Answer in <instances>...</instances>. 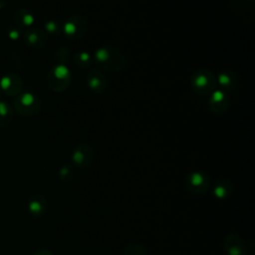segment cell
<instances>
[{"mask_svg":"<svg viewBox=\"0 0 255 255\" xmlns=\"http://www.w3.org/2000/svg\"><path fill=\"white\" fill-rule=\"evenodd\" d=\"M17 114L22 117H32L41 110V100L32 93H21L13 102Z\"/></svg>","mask_w":255,"mask_h":255,"instance_id":"obj_4","label":"cell"},{"mask_svg":"<svg viewBox=\"0 0 255 255\" xmlns=\"http://www.w3.org/2000/svg\"><path fill=\"white\" fill-rule=\"evenodd\" d=\"M224 249L227 255H247V248L243 240L235 234H229L224 239Z\"/></svg>","mask_w":255,"mask_h":255,"instance_id":"obj_12","label":"cell"},{"mask_svg":"<svg viewBox=\"0 0 255 255\" xmlns=\"http://www.w3.org/2000/svg\"><path fill=\"white\" fill-rule=\"evenodd\" d=\"M191 89L202 96L213 93L217 86L215 74L206 68L195 70L190 76Z\"/></svg>","mask_w":255,"mask_h":255,"instance_id":"obj_2","label":"cell"},{"mask_svg":"<svg viewBox=\"0 0 255 255\" xmlns=\"http://www.w3.org/2000/svg\"><path fill=\"white\" fill-rule=\"evenodd\" d=\"M216 80L217 85H219V87L221 88V91L225 93L233 91L237 86V77L230 70H225L221 72L216 78Z\"/></svg>","mask_w":255,"mask_h":255,"instance_id":"obj_13","label":"cell"},{"mask_svg":"<svg viewBox=\"0 0 255 255\" xmlns=\"http://www.w3.org/2000/svg\"><path fill=\"white\" fill-rule=\"evenodd\" d=\"M45 30L48 34L52 36H58L62 31V27L60 26L59 22L55 20H50L45 23Z\"/></svg>","mask_w":255,"mask_h":255,"instance_id":"obj_20","label":"cell"},{"mask_svg":"<svg viewBox=\"0 0 255 255\" xmlns=\"http://www.w3.org/2000/svg\"><path fill=\"white\" fill-rule=\"evenodd\" d=\"M96 65L104 71L118 73L126 66V59L121 50L113 46H103L94 53Z\"/></svg>","mask_w":255,"mask_h":255,"instance_id":"obj_1","label":"cell"},{"mask_svg":"<svg viewBox=\"0 0 255 255\" xmlns=\"http://www.w3.org/2000/svg\"><path fill=\"white\" fill-rule=\"evenodd\" d=\"M230 104L229 97L227 93L216 90L213 93H211L210 98L208 100V108L210 112L214 115H221L226 112L228 109V106Z\"/></svg>","mask_w":255,"mask_h":255,"instance_id":"obj_8","label":"cell"},{"mask_svg":"<svg viewBox=\"0 0 255 255\" xmlns=\"http://www.w3.org/2000/svg\"><path fill=\"white\" fill-rule=\"evenodd\" d=\"M231 192H232V185L226 180L218 181L213 189V193L218 199L226 198Z\"/></svg>","mask_w":255,"mask_h":255,"instance_id":"obj_18","label":"cell"},{"mask_svg":"<svg viewBox=\"0 0 255 255\" xmlns=\"http://www.w3.org/2000/svg\"><path fill=\"white\" fill-rule=\"evenodd\" d=\"M1 90L2 92L9 97L18 96L21 94L23 83L19 76L16 74H7L1 80Z\"/></svg>","mask_w":255,"mask_h":255,"instance_id":"obj_9","label":"cell"},{"mask_svg":"<svg viewBox=\"0 0 255 255\" xmlns=\"http://www.w3.org/2000/svg\"><path fill=\"white\" fill-rule=\"evenodd\" d=\"M35 255H52V253L46 249H41L35 253Z\"/></svg>","mask_w":255,"mask_h":255,"instance_id":"obj_24","label":"cell"},{"mask_svg":"<svg viewBox=\"0 0 255 255\" xmlns=\"http://www.w3.org/2000/svg\"><path fill=\"white\" fill-rule=\"evenodd\" d=\"M72 82L71 71L65 65H57L51 68L47 76V83L50 89L56 93L67 90Z\"/></svg>","mask_w":255,"mask_h":255,"instance_id":"obj_3","label":"cell"},{"mask_svg":"<svg viewBox=\"0 0 255 255\" xmlns=\"http://www.w3.org/2000/svg\"><path fill=\"white\" fill-rule=\"evenodd\" d=\"M185 185L189 191L196 194H201L208 189L209 178L201 171H192L186 175Z\"/></svg>","mask_w":255,"mask_h":255,"instance_id":"obj_6","label":"cell"},{"mask_svg":"<svg viewBox=\"0 0 255 255\" xmlns=\"http://www.w3.org/2000/svg\"><path fill=\"white\" fill-rule=\"evenodd\" d=\"M14 21L18 28H30L34 23V16L29 10L21 8L14 13Z\"/></svg>","mask_w":255,"mask_h":255,"instance_id":"obj_15","label":"cell"},{"mask_svg":"<svg viewBox=\"0 0 255 255\" xmlns=\"http://www.w3.org/2000/svg\"><path fill=\"white\" fill-rule=\"evenodd\" d=\"M20 36V31L18 29V27H13V28H10V31H9V37L13 40L19 38Z\"/></svg>","mask_w":255,"mask_h":255,"instance_id":"obj_23","label":"cell"},{"mask_svg":"<svg viewBox=\"0 0 255 255\" xmlns=\"http://www.w3.org/2000/svg\"><path fill=\"white\" fill-rule=\"evenodd\" d=\"M94 157V151L92 147L88 144L81 143L78 144L72 151L71 159L73 164L78 167H86L88 166Z\"/></svg>","mask_w":255,"mask_h":255,"instance_id":"obj_7","label":"cell"},{"mask_svg":"<svg viewBox=\"0 0 255 255\" xmlns=\"http://www.w3.org/2000/svg\"><path fill=\"white\" fill-rule=\"evenodd\" d=\"M72 62L79 69H88L93 63V58L86 51H78L72 56Z\"/></svg>","mask_w":255,"mask_h":255,"instance_id":"obj_16","label":"cell"},{"mask_svg":"<svg viewBox=\"0 0 255 255\" xmlns=\"http://www.w3.org/2000/svg\"><path fill=\"white\" fill-rule=\"evenodd\" d=\"M54 57L56 61L59 63V65H65L67 62H69L72 59V53L68 47L60 46L55 51Z\"/></svg>","mask_w":255,"mask_h":255,"instance_id":"obj_19","label":"cell"},{"mask_svg":"<svg viewBox=\"0 0 255 255\" xmlns=\"http://www.w3.org/2000/svg\"><path fill=\"white\" fill-rule=\"evenodd\" d=\"M86 81H87L88 88L96 94L104 93L108 86L106 77L98 69H91L87 74Z\"/></svg>","mask_w":255,"mask_h":255,"instance_id":"obj_10","label":"cell"},{"mask_svg":"<svg viewBox=\"0 0 255 255\" xmlns=\"http://www.w3.org/2000/svg\"><path fill=\"white\" fill-rule=\"evenodd\" d=\"M47 208V200L42 195H33L28 201V210L34 216H41Z\"/></svg>","mask_w":255,"mask_h":255,"instance_id":"obj_14","label":"cell"},{"mask_svg":"<svg viewBox=\"0 0 255 255\" xmlns=\"http://www.w3.org/2000/svg\"><path fill=\"white\" fill-rule=\"evenodd\" d=\"M73 170L70 166L68 165H64L60 168V171H59V176L62 180L64 181H69L70 179H72L73 177Z\"/></svg>","mask_w":255,"mask_h":255,"instance_id":"obj_21","label":"cell"},{"mask_svg":"<svg viewBox=\"0 0 255 255\" xmlns=\"http://www.w3.org/2000/svg\"><path fill=\"white\" fill-rule=\"evenodd\" d=\"M0 96H1V92H0Z\"/></svg>","mask_w":255,"mask_h":255,"instance_id":"obj_25","label":"cell"},{"mask_svg":"<svg viewBox=\"0 0 255 255\" xmlns=\"http://www.w3.org/2000/svg\"><path fill=\"white\" fill-rule=\"evenodd\" d=\"M88 29L87 20L81 15L70 16L63 24L62 31L64 35L72 40L82 38Z\"/></svg>","mask_w":255,"mask_h":255,"instance_id":"obj_5","label":"cell"},{"mask_svg":"<svg viewBox=\"0 0 255 255\" xmlns=\"http://www.w3.org/2000/svg\"><path fill=\"white\" fill-rule=\"evenodd\" d=\"M125 255H147L143 248L138 245H130L126 249Z\"/></svg>","mask_w":255,"mask_h":255,"instance_id":"obj_22","label":"cell"},{"mask_svg":"<svg viewBox=\"0 0 255 255\" xmlns=\"http://www.w3.org/2000/svg\"><path fill=\"white\" fill-rule=\"evenodd\" d=\"M24 41L27 46L40 49L47 43V34L40 28H28L24 33Z\"/></svg>","mask_w":255,"mask_h":255,"instance_id":"obj_11","label":"cell"},{"mask_svg":"<svg viewBox=\"0 0 255 255\" xmlns=\"http://www.w3.org/2000/svg\"><path fill=\"white\" fill-rule=\"evenodd\" d=\"M13 109L5 102L0 101V128L8 126L13 120Z\"/></svg>","mask_w":255,"mask_h":255,"instance_id":"obj_17","label":"cell"}]
</instances>
